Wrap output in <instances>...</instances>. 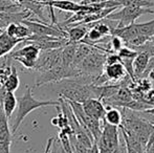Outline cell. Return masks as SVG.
Here are the masks:
<instances>
[{
    "label": "cell",
    "instance_id": "obj_4",
    "mask_svg": "<svg viewBox=\"0 0 154 153\" xmlns=\"http://www.w3.org/2000/svg\"><path fill=\"white\" fill-rule=\"evenodd\" d=\"M82 74L79 68L72 66H65L63 64L54 67L53 69L41 72L36 80V86H42L51 82H61L66 79H75L81 77Z\"/></svg>",
    "mask_w": 154,
    "mask_h": 153
},
{
    "label": "cell",
    "instance_id": "obj_28",
    "mask_svg": "<svg viewBox=\"0 0 154 153\" xmlns=\"http://www.w3.org/2000/svg\"><path fill=\"white\" fill-rule=\"evenodd\" d=\"M87 153H100V150H99V146H97V143H94L91 147L88 149Z\"/></svg>",
    "mask_w": 154,
    "mask_h": 153
},
{
    "label": "cell",
    "instance_id": "obj_26",
    "mask_svg": "<svg viewBox=\"0 0 154 153\" xmlns=\"http://www.w3.org/2000/svg\"><path fill=\"white\" fill-rule=\"evenodd\" d=\"M16 31H17V23H11L5 29V32L12 37L16 38Z\"/></svg>",
    "mask_w": 154,
    "mask_h": 153
},
{
    "label": "cell",
    "instance_id": "obj_1",
    "mask_svg": "<svg viewBox=\"0 0 154 153\" xmlns=\"http://www.w3.org/2000/svg\"><path fill=\"white\" fill-rule=\"evenodd\" d=\"M46 106H60V100L58 101H38L32 96V88L29 86H26V91L18 99V111H17L15 121L13 122L11 130H12L13 135L17 132L18 128L24 118L31 112L38 108Z\"/></svg>",
    "mask_w": 154,
    "mask_h": 153
},
{
    "label": "cell",
    "instance_id": "obj_14",
    "mask_svg": "<svg viewBox=\"0 0 154 153\" xmlns=\"http://www.w3.org/2000/svg\"><path fill=\"white\" fill-rule=\"evenodd\" d=\"M68 35V41L73 43H80L86 37L88 33V27L86 25H75L66 29Z\"/></svg>",
    "mask_w": 154,
    "mask_h": 153
},
{
    "label": "cell",
    "instance_id": "obj_23",
    "mask_svg": "<svg viewBox=\"0 0 154 153\" xmlns=\"http://www.w3.org/2000/svg\"><path fill=\"white\" fill-rule=\"evenodd\" d=\"M32 35V32L27 25L24 23H19L17 24V31H16V38L19 39H26Z\"/></svg>",
    "mask_w": 154,
    "mask_h": 153
},
{
    "label": "cell",
    "instance_id": "obj_7",
    "mask_svg": "<svg viewBox=\"0 0 154 153\" xmlns=\"http://www.w3.org/2000/svg\"><path fill=\"white\" fill-rule=\"evenodd\" d=\"M41 50L34 44H25L22 48L8 54L6 57L19 62L27 69H34Z\"/></svg>",
    "mask_w": 154,
    "mask_h": 153
},
{
    "label": "cell",
    "instance_id": "obj_22",
    "mask_svg": "<svg viewBox=\"0 0 154 153\" xmlns=\"http://www.w3.org/2000/svg\"><path fill=\"white\" fill-rule=\"evenodd\" d=\"M123 45H124V40L122 38H120L119 36L111 35L110 40H109V47L112 53L118 54L119 51H120V49L123 47Z\"/></svg>",
    "mask_w": 154,
    "mask_h": 153
},
{
    "label": "cell",
    "instance_id": "obj_25",
    "mask_svg": "<svg viewBox=\"0 0 154 153\" xmlns=\"http://www.w3.org/2000/svg\"><path fill=\"white\" fill-rule=\"evenodd\" d=\"M13 67H14V65H6V64H4L3 66L0 67V86L3 85L6 79L12 74Z\"/></svg>",
    "mask_w": 154,
    "mask_h": 153
},
{
    "label": "cell",
    "instance_id": "obj_19",
    "mask_svg": "<svg viewBox=\"0 0 154 153\" xmlns=\"http://www.w3.org/2000/svg\"><path fill=\"white\" fill-rule=\"evenodd\" d=\"M17 105H18V100H17L16 96H15L14 92L5 91L4 96H3V109L8 118L13 115Z\"/></svg>",
    "mask_w": 154,
    "mask_h": 153
},
{
    "label": "cell",
    "instance_id": "obj_12",
    "mask_svg": "<svg viewBox=\"0 0 154 153\" xmlns=\"http://www.w3.org/2000/svg\"><path fill=\"white\" fill-rule=\"evenodd\" d=\"M23 41H24L23 39L12 37L4 31V33L0 35V58L5 57L8 54H11L13 48H15L17 45L22 43Z\"/></svg>",
    "mask_w": 154,
    "mask_h": 153
},
{
    "label": "cell",
    "instance_id": "obj_31",
    "mask_svg": "<svg viewBox=\"0 0 154 153\" xmlns=\"http://www.w3.org/2000/svg\"><path fill=\"white\" fill-rule=\"evenodd\" d=\"M149 41H150V42H152L153 44H154V35H153V36H151L150 39H149Z\"/></svg>",
    "mask_w": 154,
    "mask_h": 153
},
{
    "label": "cell",
    "instance_id": "obj_16",
    "mask_svg": "<svg viewBox=\"0 0 154 153\" xmlns=\"http://www.w3.org/2000/svg\"><path fill=\"white\" fill-rule=\"evenodd\" d=\"M103 121L106 123H108V124L112 125V126L120 127L123 123L122 110L116 108V107L108 106V109H107V111H106L105 118H104Z\"/></svg>",
    "mask_w": 154,
    "mask_h": 153
},
{
    "label": "cell",
    "instance_id": "obj_32",
    "mask_svg": "<svg viewBox=\"0 0 154 153\" xmlns=\"http://www.w3.org/2000/svg\"><path fill=\"white\" fill-rule=\"evenodd\" d=\"M3 33H4V29H2V27H0V35H2Z\"/></svg>",
    "mask_w": 154,
    "mask_h": 153
},
{
    "label": "cell",
    "instance_id": "obj_6",
    "mask_svg": "<svg viewBox=\"0 0 154 153\" xmlns=\"http://www.w3.org/2000/svg\"><path fill=\"white\" fill-rule=\"evenodd\" d=\"M6 90L0 86V153H10L13 133L8 126V118L3 109V96Z\"/></svg>",
    "mask_w": 154,
    "mask_h": 153
},
{
    "label": "cell",
    "instance_id": "obj_18",
    "mask_svg": "<svg viewBox=\"0 0 154 153\" xmlns=\"http://www.w3.org/2000/svg\"><path fill=\"white\" fill-rule=\"evenodd\" d=\"M21 3H22L23 8H24L25 10H29L32 14L38 16L39 18H41V20H42L43 22H45L44 16H43V10H44V8H46V6L44 5V3L37 1V0H25V1H22Z\"/></svg>",
    "mask_w": 154,
    "mask_h": 153
},
{
    "label": "cell",
    "instance_id": "obj_20",
    "mask_svg": "<svg viewBox=\"0 0 154 153\" xmlns=\"http://www.w3.org/2000/svg\"><path fill=\"white\" fill-rule=\"evenodd\" d=\"M19 85H20V81H19V76L17 72L16 67H13V72L10 75V77L6 79V81L4 82V84L2 85V87L6 90V91H16L18 89Z\"/></svg>",
    "mask_w": 154,
    "mask_h": 153
},
{
    "label": "cell",
    "instance_id": "obj_17",
    "mask_svg": "<svg viewBox=\"0 0 154 153\" xmlns=\"http://www.w3.org/2000/svg\"><path fill=\"white\" fill-rule=\"evenodd\" d=\"M79 43L68 42L62 49V64L65 66L72 65L73 59H75V51Z\"/></svg>",
    "mask_w": 154,
    "mask_h": 153
},
{
    "label": "cell",
    "instance_id": "obj_5",
    "mask_svg": "<svg viewBox=\"0 0 154 153\" xmlns=\"http://www.w3.org/2000/svg\"><path fill=\"white\" fill-rule=\"evenodd\" d=\"M146 14H154V10L150 8H137V6H123L107 17V19L118 22V27H123L135 22L137 18Z\"/></svg>",
    "mask_w": 154,
    "mask_h": 153
},
{
    "label": "cell",
    "instance_id": "obj_8",
    "mask_svg": "<svg viewBox=\"0 0 154 153\" xmlns=\"http://www.w3.org/2000/svg\"><path fill=\"white\" fill-rule=\"evenodd\" d=\"M62 49L63 47L51 50H41L34 70L41 74L62 64Z\"/></svg>",
    "mask_w": 154,
    "mask_h": 153
},
{
    "label": "cell",
    "instance_id": "obj_34",
    "mask_svg": "<svg viewBox=\"0 0 154 153\" xmlns=\"http://www.w3.org/2000/svg\"><path fill=\"white\" fill-rule=\"evenodd\" d=\"M22 1H25V0H19V2H22Z\"/></svg>",
    "mask_w": 154,
    "mask_h": 153
},
{
    "label": "cell",
    "instance_id": "obj_3",
    "mask_svg": "<svg viewBox=\"0 0 154 153\" xmlns=\"http://www.w3.org/2000/svg\"><path fill=\"white\" fill-rule=\"evenodd\" d=\"M107 56H108L107 53H105L103 50H100V49L94 47L91 53L78 66L82 76L97 77L103 74L104 68L106 66Z\"/></svg>",
    "mask_w": 154,
    "mask_h": 153
},
{
    "label": "cell",
    "instance_id": "obj_29",
    "mask_svg": "<svg viewBox=\"0 0 154 153\" xmlns=\"http://www.w3.org/2000/svg\"><path fill=\"white\" fill-rule=\"evenodd\" d=\"M120 153H127V148H126V143L123 139V142L121 141V146H120Z\"/></svg>",
    "mask_w": 154,
    "mask_h": 153
},
{
    "label": "cell",
    "instance_id": "obj_24",
    "mask_svg": "<svg viewBox=\"0 0 154 153\" xmlns=\"http://www.w3.org/2000/svg\"><path fill=\"white\" fill-rule=\"evenodd\" d=\"M137 54L138 51H136L135 49L130 48L128 46H123L118 53V55L120 56L121 59H129V58H135Z\"/></svg>",
    "mask_w": 154,
    "mask_h": 153
},
{
    "label": "cell",
    "instance_id": "obj_33",
    "mask_svg": "<svg viewBox=\"0 0 154 153\" xmlns=\"http://www.w3.org/2000/svg\"><path fill=\"white\" fill-rule=\"evenodd\" d=\"M70 1H75V2H77V1H78V0H70Z\"/></svg>",
    "mask_w": 154,
    "mask_h": 153
},
{
    "label": "cell",
    "instance_id": "obj_13",
    "mask_svg": "<svg viewBox=\"0 0 154 153\" xmlns=\"http://www.w3.org/2000/svg\"><path fill=\"white\" fill-rule=\"evenodd\" d=\"M44 5L53 6L54 8H58V10L65 11V12H70L72 14L85 8V5L75 1H70V0H51V1L44 3Z\"/></svg>",
    "mask_w": 154,
    "mask_h": 153
},
{
    "label": "cell",
    "instance_id": "obj_35",
    "mask_svg": "<svg viewBox=\"0 0 154 153\" xmlns=\"http://www.w3.org/2000/svg\"><path fill=\"white\" fill-rule=\"evenodd\" d=\"M13 1H19V0H13Z\"/></svg>",
    "mask_w": 154,
    "mask_h": 153
},
{
    "label": "cell",
    "instance_id": "obj_11",
    "mask_svg": "<svg viewBox=\"0 0 154 153\" xmlns=\"http://www.w3.org/2000/svg\"><path fill=\"white\" fill-rule=\"evenodd\" d=\"M151 58L152 57L148 53H146V51H138L133 63L135 79H142V78L145 77Z\"/></svg>",
    "mask_w": 154,
    "mask_h": 153
},
{
    "label": "cell",
    "instance_id": "obj_15",
    "mask_svg": "<svg viewBox=\"0 0 154 153\" xmlns=\"http://www.w3.org/2000/svg\"><path fill=\"white\" fill-rule=\"evenodd\" d=\"M94 47L91 46L89 44H86V43H83V42H80L78 44V47H77V51H75V59H73V62H72V67H75L78 68V66L82 63L84 59L89 55L90 53L93 50Z\"/></svg>",
    "mask_w": 154,
    "mask_h": 153
},
{
    "label": "cell",
    "instance_id": "obj_10",
    "mask_svg": "<svg viewBox=\"0 0 154 153\" xmlns=\"http://www.w3.org/2000/svg\"><path fill=\"white\" fill-rule=\"evenodd\" d=\"M104 75L108 79V82H122L129 76L122 62L106 65L104 68Z\"/></svg>",
    "mask_w": 154,
    "mask_h": 153
},
{
    "label": "cell",
    "instance_id": "obj_30",
    "mask_svg": "<svg viewBox=\"0 0 154 153\" xmlns=\"http://www.w3.org/2000/svg\"><path fill=\"white\" fill-rule=\"evenodd\" d=\"M144 112H147V113H151V115H154V107L150 109H147V110H144Z\"/></svg>",
    "mask_w": 154,
    "mask_h": 153
},
{
    "label": "cell",
    "instance_id": "obj_21",
    "mask_svg": "<svg viewBox=\"0 0 154 153\" xmlns=\"http://www.w3.org/2000/svg\"><path fill=\"white\" fill-rule=\"evenodd\" d=\"M120 6H137V8H153L154 2L148 0H114Z\"/></svg>",
    "mask_w": 154,
    "mask_h": 153
},
{
    "label": "cell",
    "instance_id": "obj_9",
    "mask_svg": "<svg viewBox=\"0 0 154 153\" xmlns=\"http://www.w3.org/2000/svg\"><path fill=\"white\" fill-rule=\"evenodd\" d=\"M83 109L86 113L91 118H94L99 121H103L106 115V109L104 103L99 99H88L87 101H85L84 103H82Z\"/></svg>",
    "mask_w": 154,
    "mask_h": 153
},
{
    "label": "cell",
    "instance_id": "obj_2",
    "mask_svg": "<svg viewBox=\"0 0 154 153\" xmlns=\"http://www.w3.org/2000/svg\"><path fill=\"white\" fill-rule=\"evenodd\" d=\"M63 81L64 83L59 91L60 98L70 102L81 103V104L87 101L88 99L95 98L92 84H86L79 80L73 79H66Z\"/></svg>",
    "mask_w": 154,
    "mask_h": 153
},
{
    "label": "cell",
    "instance_id": "obj_27",
    "mask_svg": "<svg viewBox=\"0 0 154 153\" xmlns=\"http://www.w3.org/2000/svg\"><path fill=\"white\" fill-rule=\"evenodd\" d=\"M54 141H55V139H54V137H51V139H48V142H47V146H46V148H45L44 153H49V152H51V146H53Z\"/></svg>",
    "mask_w": 154,
    "mask_h": 153
}]
</instances>
